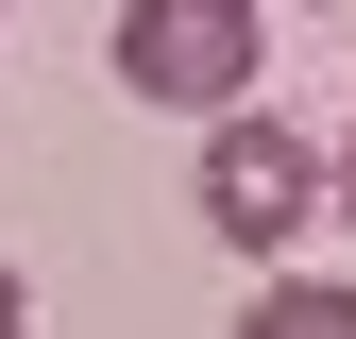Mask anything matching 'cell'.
I'll return each instance as SVG.
<instances>
[{"label":"cell","mask_w":356,"mask_h":339,"mask_svg":"<svg viewBox=\"0 0 356 339\" xmlns=\"http://www.w3.org/2000/svg\"><path fill=\"white\" fill-rule=\"evenodd\" d=\"M102 68L136 102H170V119H238L254 102V0H119Z\"/></svg>","instance_id":"cell-1"},{"label":"cell","mask_w":356,"mask_h":339,"mask_svg":"<svg viewBox=\"0 0 356 339\" xmlns=\"http://www.w3.org/2000/svg\"><path fill=\"white\" fill-rule=\"evenodd\" d=\"M204 221L238 238V254H289L305 221H323V136H289L272 102H238V119H204Z\"/></svg>","instance_id":"cell-2"},{"label":"cell","mask_w":356,"mask_h":339,"mask_svg":"<svg viewBox=\"0 0 356 339\" xmlns=\"http://www.w3.org/2000/svg\"><path fill=\"white\" fill-rule=\"evenodd\" d=\"M238 339H356V288H323V272H272L238 306Z\"/></svg>","instance_id":"cell-3"},{"label":"cell","mask_w":356,"mask_h":339,"mask_svg":"<svg viewBox=\"0 0 356 339\" xmlns=\"http://www.w3.org/2000/svg\"><path fill=\"white\" fill-rule=\"evenodd\" d=\"M0 339H34V288H17V272H0Z\"/></svg>","instance_id":"cell-4"},{"label":"cell","mask_w":356,"mask_h":339,"mask_svg":"<svg viewBox=\"0 0 356 339\" xmlns=\"http://www.w3.org/2000/svg\"><path fill=\"white\" fill-rule=\"evenodd\" d=\"M323 204H339V221H356V153H323Z\"/></svg>","instance_id":"cell-5"}]
</instances>
